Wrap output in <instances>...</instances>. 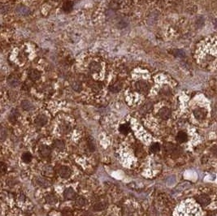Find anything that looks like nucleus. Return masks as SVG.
<instances>
[{
	"label": "nucleus",
	"instance_id": "1",
	"mask_svg": "<svg viewBox=\"0 0 217 216\" xmlns=\"http://www.w3.org/2000/svg\"><path fill=\"white\" fill-rule=\"evenodd\" d=\"M135 88H136L137 90L140 92V93H142V94H146L148 92V90H149L148 85L144 81H139L138 82H136Z\"/></svg>",
	"mask_w": 217,
	"mask_h": 216
},
{
	"label": "nucleus",
	"instance_id": "2",
	"mask_svg": "<svg viewBox=\"0 0 217 216\" xmlns=\"http://www.w3.org/2000/svg\"><path fill=\"white\" fill-rule=\"evenodd\" d=\"M194 115L198 120H204L207 115V112L204 108H197L194 111Z\"/></svg>",
	"mask_w": 217,
	"mask_h": 216
},
{
	"label": "nucleus",
	"instance_id": "3",
	"mask_svg": "<svg viewBox=\"0 0 217 216\" xmlns=\"http://www.w3.org/2000/svg\"><path fill=\"white\" fill-rule=\"evenodd\" d=\"M59 174L62 178L67 179V178L70 177V176H71V170L68 167L62 166L59 169Z\"/></svg>",
	"mask_w": 217,
	"mask_h": 216
},
{
	"label": "nucleus",
	"instance_id": "4",
	"mask_svg": "<svg viewBox=\"0 0 217 216\" xmlns=\"http://www.w3.org/2000/svg\"><path fill=\"white\" fill-rule=\"evenodd\" d=\"M197 202H198L200 205H202V206H207V205L210 204V202H211V198H209L207 195L206 194L200 195V196H199V197L197 198Z\"/></svg>",
	"mask_w": 217,
	"mask_h": 216
},
{
	"label": "nucleus",
	"instance_id": "5",
	"mask_svg": "<svg viewBox=\"0 0 217 216\" xmlns=\"http://www.w3.org/2000/svg\"><path fill=\"white\" fill-rule=\"evenodd\" d=\"M159 115L161 119L163 120H168L171 116V110L168 107L161 108L159 111Z\"/></svg>",
	"mask_w": 217,
	"mask_h": 216
},
{
	"label": "nucleus",
	"instance_id": "6",
	"mask_svg": "<svg viewBox=\"0 0 217 216\" xmlns=\"http://www.w3.org/2000/svg\"><path fill=\"white\" fill-rule=\"evenodd\" d=\"M47 117L45 115H39L35 120V124L38 127H42V126L46 125V124L47 123Z\"/></svg>",
	"mask_w": 217,
	"mask_h": 216
},
{
	"label": "nucleus",
	"instance_id": "7",
	"mask_svg": "<svg viewBox=\"0 0 217 216\" xmlns=\"http://www.w3.org/2000/svg\"><path fill=\"white\" fill-rule=\"evenodd\" d=\"M178 147H177L176 146H174L173 144H171V143H168L166 144L165 146V150L168 153H169L171 154H177L178 155Z\"/></svg>",
	"mask_w": 217,
	"mask_h": 216
},
{
	"label": "nucleus",
	"instance_id": "8",
	"mask_svg": "<svg viewBox=\"0 0 217 216\" xmlns=\"http://www.w3.org/2000/svg\"><path fill=\"white\" fill-rule=\"evenodd\" d=\"M64 197L65 199L72 200V199H74L76 198V193L72 188H68L64 192Z\"/></svg>",
	"mask_w": 217,
	"mask_h": 216
},
{
	"label": "nucleus",
	"instance_id": "9",
	"mask_svg": "<svg viewBox=\"0 0 217 216\" xmlns=\"http://www.w3.org/2000/svg\"><path fill=\"white\" fill-rule=\"evenodd\" d=\"M8 85L11 87L16 88V87L19 86V85H20V80H19L18 77H16V76H11V77H9L8 79Z\"/></svg>",
	"mask_w": 217,
	"mask_h": 216
},
{
	"label": "nucleus",
	"instance_id": "10",
	"mask_svg": "<svg viewBox=\"0 0 217 216\" xmlns=\"http://www.w3.org/2000/svg\"><path fill=\"white\" fill-rule=\"evenodd\" d=\"M16 12H17V14L19 15H21V16H28L29 12H30V11H29V9L27 7L25 6H18L16 9Z\"/></svg>",
	"mask_w": 217,
	"mask_h": 216
},
{
	"label": "nucleus",
	"instance_id": "11",
	"mask_svg": "<svg viewBox=\"0 0 217 216\" xmlns=\"http://www.w3.org/2000/svg\"><path fill=\"white\" fill-rule=\"evenodd\" d=\"M29 77L30 78L32 81H38L41 77V72L38 70L32 69L29 72Z\"/></svg>",
	"mask_w": 217,
	"mask_h": 216
},
{
	"label": "nucleus",
	"instance_id": "12",
	"mask_svg": "<svg viewBox=\"0 0 217 216\" xmlns=\"http://www.w3.org/2000/svg\"><path fill=\"white\" fill-rule=\"evenodd\" d=\"M18 116H19V112L16 109H12V111L10 113V116H9V121L11 123H16V120H17Z\"/></svg>",
	"mask_w": 217,
	"mask_h": 216
},
{
	"label": "nucleus",
	"instance_id": "13",
	"mask_svg": "<svg viewBox=\"0 0 217 216\" xmlns=\"http://www.w3.org/2000/svg\"><path fill=\"white\" fill-rule=\"evenodd\" d=\"M177 140L180 143L186 142L187 140H188V136H187V134L185 132H182V131L179 132L177 136Z\"/></svg>",
	"mask_w": 217,
	"mask_h": 216
},
{
	"label": "nucleus",
	"instance_id": "14",
	"mask_svg": "<svg viewBox=\"0 0 217 216\" xmlns=\"http://www.w3.org/2000/svg\"><path fill=\"white\" fill-rule=\"evenodd\" d=\"M122 89V85L120 83L117 81V82H115L114 84H112L111 86L109 87V90L112 93H117L119 91L121 90Z\"/></svg>",
	"mask_w": 217,
	"mask_h": 216
},
{
	"label": "nucleus",
	"instance_id": "15",
	"mask_svg": "<svg viewBox=\"0 0 217 216\" xmlns=\"http://www.w3.org/2000/svg\"><path fill=\"white\" fill-rule=\"evenodd\" d=\"M87 143H88V146L89 149L91 152H94L96 149V143L93 137H89L88 140H87Z\"/></svg>",
	"mask_w": 217,
	"mask_h": 216
},
{
	"label": "nucleus",
	"instance_id": "16",
	"mask_svg": "<svg viewBox=\"0 0 217 216\" xmlns=\"http://www.w3.org/2000/svg\"><path fill=\"white\" fill-rule=\"evenodd\" d=\"M73 8V3L71 1H66L63 4V10L65 12H70Z\"/></svg>",
	"mask_w": 217,
	"mask_h": 216
},
{
	"label": "nucleus",
	"instance_id": "17",
	"mask_svg": "<svg viewBox=\"0 0 217 216\" xmlns=\"http://www.w3.org/2000/svg\"><path fill=\"white\" fill-rule=\"evenodd\" d=\"M89 68L91 71L92 72H98L101 70V66L99 63L97 62H92L89 66Z\"/></svg>",
	"mask_w": 217,
	"mask_h": 216
},
{
	"label": "nucleus",
	"instance_id": "18",
	"mask_svg": "<svg viewBox=\"0 0 217 216\" xmlns=\"http://www.w3.org/2000/svg\"><path fill=\"white\" fill-rule=\"evenodd\" d=\"M21 107L25 111H28L33 110V108H34L33 104L31 103L29 101H28V100H24V101H22Z\"/></svg>",
	"mask_w": 217,
	"mask_h": 216
},
{
	"label": "nucleus",
	"instance_id": "19",
	"mask_svg": "<svg viewBox=\"0 0 217 216\" xmlns=\"http://www.w3.org/2000/svg\"><path fill=\"white\" fill-rule=\"evenodd\" d=\"M36 183L39 186H42V187H48V186H50V182L48 181L47 180H46V179L42 177L37 178L36 179Z\"/></svg>",
	"mask_w": 217,
	"mask_h": 216
},
{
	"label": "nucleus",
	"instance_id": "20",
	"mask_svg": "<svg viewBox=\"0 0 217 216\" xmlns=\"http://www.w3.org/2000/svg\"><path fill=\"white\" fill-rule=\"evenodd\" d=\"M51 153V150L47 146H42L41 147V154L45 158H47V157L50 155Z\"/></svg>",
	"mask_w": 217,
	"mask_h": 216
},
{
	"label": "nucleus",
	"instance_id": "21",
	"mask_svg": "<svg viewBox=\"0 0 217 216\" xmlns=\"http://www.w3.org/2000/svg\"><path fill=\"white\" fill-rule=\"evenodd\" d=\"M128 21H126L125 19H124V18H121V19H120V20H118V21L116 22V27H117L118 29H125L126 28L127 26H128Z\"/></svg>",
	"mask_w": 217,
	"mask_h": 216
},
{
	"label": "nucleus",
	"instance_id": "22",
	"mask_svg": "<svg viewBox=\"0 0 217 216\" xmlns=\"http://www.w3.org/2000/svg\"><path fill=\"white\" fill-rule=\"evenodd\" d=\"M106 208H107V203H105V202H99V203H96L93 206V209L95 211H101L105 210Z\"/></svg>",
	"mask_w": 217,
	"mask_h": 216
},
{
	"label": "nucleus",
	"instance_id": "23",
	"mask_svg": "<svg viewBox=\"0 0 217 216\" xmlns=\"http://www.w3.org/2000/svg\"><path fill=\"white\" fill-rule=\"evenodd\" d=\"M120 1L119 0H112L109 3V8L110 9H112V11H116L120 8Z\"/></svg>",
	"mask_w": 217,
	"mask_h": 216
},
{
	"label": "nucleus",
	"instance_id": "24",
	"mask_svg": "<svg viewBox=\"0 0 217 216\" xmlns=\"http://www.w3.org/2000/svg\"><path fill=\"white\" fill-rule=\"evenodd\" d=\"M46 201L48 204L54 205L57 202V198L54 194H49L46 197Z\"/></svg>",
	"mask_w": 217,
	"mask_h": 216
},
{
	"label": "nucleus",
	"instance_id": "25",
	"mask_svg": "<svg viewBox=\"0 0 217 216\" xmlns=\"http://www.w3.org/2000/svg\"><path fill=\"white\" fill-rule=\"evenodd\" d=\"M54 146L59 150H62L64 148V142L61 140H55L54 141Z\"/></svg>",
	"mask_w": 217,
	"mask_h": 216
},
{
	"label": "nucleus",
	"instance_id": "26",
	"mask_svg": "<svg viewBox=\"0 0 217 216\" xmlns=\"http://www.w3.org/2000/svg\"><path fill=\"white\" fill-rule=\"evenodd\" d=\"M173 54L174 56L179 57V58H183L186 55V53L183 50H180V49H177V50H173Z\"/></svg>",
	"mask_w": 217,
	"mask_h": 216
},
{
	"label": "nucleus",
	"instance_id": "27",
	"mask_svg": "<svg viewBox=\"0 0 217 216\" xmlns=\"http://www.w3.org/2000/svg\"><path fill=\"white\" fill-rule=\"evenodd\" d=\"M129 130H130V128H129V124H121L120 127V132L123 134H128L129 132Z\"/></svg>",
	"mask_w": 217,
	"mask_h": 216
},
{
	"label": "nucleus",
	"instance_id": "28",
	"mask_svg": "<svg viewBox=\"0 0 217 216\" xmlns=\"http://www.w3.org/2000/svg\"><path fill=\"white\" fill-rule=\"evenodd\" d=\"M150 150L152 153H157L160 150V146L159 145V143H153L150 147Z\"/></svg>",
	"mask_w": 217,
	"mask_h": 216
},
{
	"label": "nucleus",
	"instance_id": "29",
	"mask_svg": "<svg viewBox=\"0 0 217 216\" xmlns=\"http://www.w3.org/2000/svg\"><path fill=\"white\" fill-rule=\"evenodd\" d=\"M76 204L79 206H83L86 204V200L83 197H78L76 199Z\"/></svg>",
	"mask_w": 217,
	"mask_h": 216
},
{
	"label": "nucleus",
	"instance_id": "30",
	"mask_svg": "<svg viewBox=\"0 0 217 216\" xmlns=\"http://www.w3.org/2000/svg\"><path fill=\"white\" fill-rule=\"evenodd\" d=\"M152 107L151 103H147L144 105L143 107L141 109V112L142 113H147Z\"/></svg>",
	"mask_w": 217,
	"mask_h": 216
},
{
	"label": "nucleus",
	"instance_id": "31",
	"mask_svg": "<svg viewBox=\"0 0 217 216\" xmlns=\"http://www.w3.org/2000/svg\"><path fill=\"white\" fill-rule=\"evenodd\" d=\"M60 130L63 133H68L70 130H71V127L69 125H68V124H62L60 126Z\"/></svg>",
	"mask_w": 217,
	"mask_h": 216
},
{
	"label": "nucleus",
	"instance_id": "32",
	"mask_svg": "<svg viewBox=\"0 0 217 216\" xmlns=\"http://www.w3.org/2000/svg\"><path fill=\"white\" fill-rule=\"evenodd\" d=\"M22 160L25 162V163H29L31 160H32V156L29 153H25L23 155H22Z\"/></svg>",
	"mask_w": 217,
	"mask_h": 216
},
{
	"label": "nucleus",
	"instance_id": "33",
	"mask_svg": "<svg viewBox=\"0 0 217 216\" xmlns=\"http://www.w3.org/2000/svg\"><path fill=\"white\" fill-rule=\"evenodd\" d=\"M7 130L5 129L4 128H1V131H0V137H1V141H3L5 139L7 138Z\"/></svg>",
	"mask_w": 217,
	"mask_h": 216
},
{
	"label": "nucleus",
	"instance_id": "34",
	"mask_svg": "<svg viewBox=\"0 0 217 216\" xmlns=\"http://www.w3.org/2000/svg\"><path fill=\"white\" fill-rule=\"evenodd\" d=\"M72 87L73 89L74 90L78 92V91H81V85L79 82H74L73 85H72Z\"/></svg>",
	"mask_w": 217,
	"mask_h": 216
},
{
	"label": "nucleus",
	"instance_id": "35",
	"mask_svg": "<svg viewBox=\"0 0 217 216\" xmlns=\"http://www.w3.org/2000/svg\"><path fill=\"white\" fill-rule=\"evenodd\" d=\"M170 92H171V91H170V89L168 86L163 87L160 90V93L162 94H164V95H168L170 94Z\"/></svg>",
	"mask_w": 217,
	"mask_h": 216
},
{
	"label": "nucleus",
	"instance_id": "36",
	"mask_svg": "<svg viewBox=\"0 0 217 216\" xmlns=\"http://www.w3.org/2000/svg\"><path fill=\"white\" fill-rule=\"evenodd\" d=\"M196 25L199 27H202L204 25V18L202 17V16H199L196 21Z\"/></svg>",
	"mask_w": 217,
	"mask_h": 216
},
{
	"label": "nucleus",
	"instance_id": "37",
	"mask_svg": "<svg viewBox=\"0 0 217 216\" xmlns=\"http://www.w3.org/2000/svg\"><path fill=\"white\" fill-rule=\"evenodd\" d=\"M8 5H3L2 7H1V12L3 14H4V13H7L8 12Z\"/></svg>",
	"mask_w": 217,
	"mask_h": 216
},
{
	"label": "nucleus",
	"instance_id": "38",
	"mask_svg": "<svg viewBox=\"0 0 217 216\" xmlns=\"http://www.w3.org/2000/svg\"><path fill=\"white\" fill-rule=\"evenodd\" d=\"M6 171H7V166H5L3 163H1V172H2V174H4Z\"/></svg>",
	"mask_w": 217,
	"mask_h": 216
},
{
	"label": "nucleus",
	"instance_id": "39",
	"mask_svg": "<svg viewBox=\"0 0 217 216\" xmlns=\"http://www.w3.org/2000/svg\"><path fill=\"white\" fill-rule=\"evenodd\" d=\"M212 152L215 154L216 156H217V146H215L212 148Z\"/></svg>",
	"mask_w": 217,
	"mask_h": 216
},
{
	"label": "nucleus",
	"instance_id": "40",
	"mask_svg": "<svg viewBox=\"0 0 217 216\" xmlns=\"http://www.w3.org/2000/svg\"><path fill=\"white\" fill-rule=\"evenodd\" d=\"M81 216H94V215L92 214L91 212L86 211V212H84Z\"/></svg>",
	"mask_w": 217,
	"mask_h": 216
},
{
	"label": "nucleus",
	"instance_id": "41",
	"mask_svg": "<svg viewBox=\"0 0 217 216\" xmlns=\"http://www.w3.org/2000/svg\"><path fill=\"white\" fill-rule=\"evenodd\" d=\"M206 216H216V215H215V213H213V212H209V213H207V214L206 215Z\"/></svg>",
	"mask_w": 217,
	"mask_h": 216
},
{
	"label": "nucleus",
	"instance_id": "42",
	"mask_svg": "<svg viewBox=\"0 0 217 216\" xmlns=\"http://www.w3.org/2000/svg\"><path fill=\"white\" fill-rule=\"evenodd\" d=\"M213 24H214V25L216 28H217V20H215L214 21H213Z\"/></svg>",
	"mask_w": 217,
	"mask_h": 216
},
{
	"label": "nucleus",
	"instance_id": "43",
	"mask_svg": "<svg viewBox=\"0 0 217 216\" xmlns=\"http://www.w3.org/2000/svg\"><path fill=\"white\" fill-rule=\"evenodd\" d=\"M55 1H57V0H55Z\"/></svg>",
	"mask_w": 217,
	"mask_h": 216
}]
</instances>
